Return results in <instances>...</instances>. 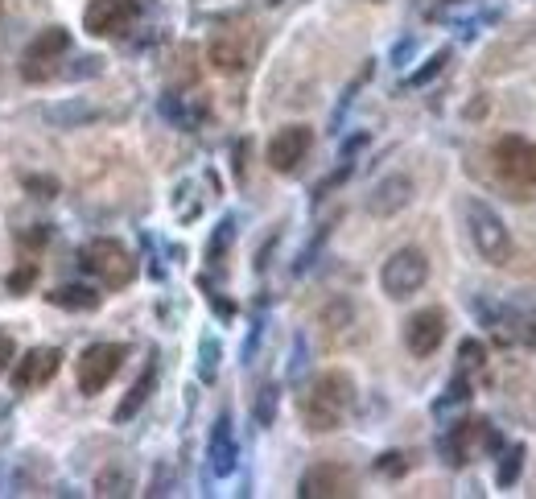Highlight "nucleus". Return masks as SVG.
<instances>
[{"label": "nucleus", "mask_w": 536, "mask_h": 499, "mask_svg": "<svg viewBox=\"0 0 536 499\" xmlns=\"http://www.w3.org/2000/svg\"><path fill=\"white\" fill-rule=\"evenodd\" d=\"M297 495L301 499H347V495H359V479L347 462H314L301 475Z\"/></svg>", "instance_id": "obj_12"}, {"label": "nucleus", "mask_w": 536, "mask_h": 499, "mask_svg": "<svg viewBox=\"0 0 536 499\" xmlns=\"http://www.w3.org/2000/svg\"><path fill=\"white\" fill-rule=\"evenodd\" d=\"M413 194H417L413 178L388 174V178H380V182L372 186V194H367V211H372L376 219H392V215H400V211L413 203Z\"/></svg>", "instance_id": "obj_16"}, {"label": "nucleus", "mask_w": 536, "mask_h": 499, "mask_svg": "<svg viewBox=\"0 0 536 499\" xmlns=\"http://www.w3.org/2000/svg\"><path fill=\"white\" fill-rule=\"evenodd\" d=\"M524 458H528L524 442L508 446L504 454H499V471H495V483H499V487H516V483H520V475H524Z\"/></svg>", "instance_id": "obj_21"}, {"label": "nucleus", "mask_w": 536, "mask_h": 499, "mask_svg": "<svg viewBox=\"0 0 536 499\" xmlns=\"http://www.w3.org/2000/svg\"><path fill=\"white\" fill-rule=\"evenodd\" d=\"M66 50H71V33H66L62 25L42 29L21 54V79L25 83H50L58 75V62H62Z\"/></svg>", "instance_id": "obj_7"}, {"label": "nucleus", "mask_w": 536, "mask_h": 499, "mask_svg": "<svg viewBox=\"0 0 536 499\" xmlns=\"http://www.w3.org/2000/svg\"><path fill=\"white\" fill-rule=\"evenodd\" d=\"M462 215H466V236H471L475 252L487 264H508L512 260V236H508V227H504V219H499L483 203V198H466Z\"/></svg>", "instance_id": "obj_4"}, {"label": "nucleus", "mask_w": 536, "mask_h": 499, "mask_svg": "<svg viewBox=\"0 0 536 499\" xmlns=\"http://www.w3.org/2000/svg\"><path fill=\"white\" fill-rule=\"evenodd\" d=\"M153 388H157V368H153V363H149V368L137 376V384H132L128 392H124V401L116 405V413H112V421L116 425H128L132 417H137L145 405H149V396H153Z\"/></svg>", "instance_id": "obj_19"}, {"label": "nucleus", "mask_w": 536, "mask_h": 499, "mask_svg": "<svg viewBox=\"0 0 536 499\" xmlns=\"http://www.w3.org/2000/svg\"><path fill=\"white\" fill-rule=\"evenodd\" d=\"M355 405V380L347 372H322L306 384V392L297 396L301 425L310 434H334Z\"/></svg>", "instance_id": "obj_1"}, {"label": "nucleus", "mask_w": 536, "mask_h": 499, "mask_svg": "<svg viewBox=\"0 0 536 499\" xmlns=\"http://www.w3.org/2000/svg\"><path fill=\"white\" fill-rule=\"evenodd\" d=\"M466 401H471V384H466V376L458 372V376L450 380L446 396H438V401H433V417H438V421H450L454 413L466 409Z\"/></svg>", "instance_id": "obj_20"}, {"label": "nucleus", "mask_w": 536, "mask_h": 499, "mask_svg": "<svg viewBox=\"0 0 536 499\" xmlns=\"http://www.w3.org/2000/svg\"><path fill=\"white\" fill-rule=\"evenodd\" d=\"M141 13V0H91L83 9V29L91 38H124L128 29H137Z\"/></svg>", "instance_id": "obj_10"}, {"label": "nucleus", "mask_w": 536, "mask_h": 499, "mask_svg": "<svg viewBox=\"0 0 536 499\" xmlns=\"http://www.w3.org/2000/svg\"><path fill=\"white\" fill-rule=\"evenodd\" d=\"M231 240H236V223L223 219V223H219V231L211 236V244H207V260H211V264H219V260H223V252L231 248Z\"/></svg>", "instance_id": "obj_25"}, {"label": "nucleus", "mask_w": 536, "mask_h": 499, "mask_svg": "<svg viewBox=\"0 0 536 499\" xmlns=\"http://www.w3.org/2000/svg\"><path fill=\"white\" fill-rule=\"evenodd\" d=\"M475 314L499 343L536 347V306H528V302H487V297H475Z\"/></svg>", "instance_id": "obj_3"}, {"label": "nucleus", "mask_w": 536, "mask_h": 499, "mask_svg": "<svg viewBox=\"0 0 536 499\" xmlns=\"http://www.w3.org/2000/svg\"><path fill=\"white\" fill-rule=\"evenodd\" d=\"M277 384H264L260 388V396H256V425H273V417H277Z\"/></svg>", "instance_id": "obj_26"}, {"label": "nucleus", "mask_w": 536, "mask_h": 499, "mask_svg": "<svg viewBox=\"0 0 536 499\" xmlns=\"http://www.w3.org/2000/svg\"><path fill=\"white\" fill-rule=\"evenodd\" d=\"M25 190L33 198H54L58 194V178H25Z\"/></svg>", "instance_id": "obj_31"}, {"label": "nucleus", "mask_w": 536, "mask_h": 499, "mask_svg": "<svg viewBox=\"0 0 536 499\" xmlns=\"http://www.w3.org/2000/svg\"><path fill=\"white\" fill-rule=\"evenodd\" d=\"M475 450H483V454H495V450H504V438H499V429L491 425V421H454V429L442 438V454H446V462L450 467H466L471 462V454Z\"/></svg>", "instance_id": "obj_9"}, {"label": "nucleus", "mask_w": 536, "mask_h": 499, "mask_svg": "<svg viewBox=\"0 0 536 499\" xmlns=\"http://www.w3.org/2000/svg\"><path fill=\"white\" fill-rule=\"evenodd\" d=\"M62 368V351L58 347H29L17 368H13V392H33V388H46Z\"/></svg>", "instance_id": "obj_14"}, {"label": "nucleus", "mask_w": 536, "mask_h": 499, "mask_svg": "<svg viewBox=\"0 0 536 499\" xmlns=\"http://www.w3.org/2000/svg\"><path fill=\"white\" fill-rule=\"evenodd\" d=\"M124 359H128V343H91L79 355V368H75L79 392L83 396H99L116 380V372L124 368Z\"/></svg>", "instance_id": "obj_8"}, {"label": "nucleus", "mask_w": 536, "mask_h": 499, "mask_svg": "<svg viewBox=\"0 0 536 499\" xmlns=\"http://www.w3.org/2000/svg\"><path fill=\"white\" fill-rule=\"evenodd\" d=\"M33 281H38V264H21V269H13L9 273V293H29L33 289Z\"/></svg>", "instance_id": "obj_28"}, {"label": "nucleus", "mask_w": 536, "mask_h": 499, "mask_svg": "<svg viewBox=\"0 0 536 499\" xmlns=\"http://www.w3.org/2000/svg\"><path fill=\"white\" fill-rule=\"evenodd\" d=\"M409 471V458L400 454V450H388V454H380L376 458V475H388V479H400Z\"/></svg>", "instance_id": "obj_27"}, {"label": "nucleus", "mask_w": 536, "mask_h": 499, "mask_svg": "<svg viewBox=\"0 0 536 499\" xmlns=\"http://www.w3.org/2000/svg\"><path fill=\"white\" fill-rule=\"evenodd\" d=\"M46 302L58 306V310H71V314H91L99 310V302H104V293H99L95 285H58L46 293Z\"/></svg>", "instance_id": "obj_18"}, {"label": "nucleus", "mask_w": 536, "mask_h": 499, "mask_svg": "<svg viewBox=\"0 0 536 499\" xmlns=\"http://www.w3.org/2000/svg\"><path fill=\"white\" fill-rule=\"evenodd\" d=\"M17 359V343H13V335L9 330H0V376L9 372V363Z\"/></svg>", "instance_id": "obj_32"}, {"label": "nucleus", "mask_w": 536, "mask_h": 499, "mask_svg": "<svg viewBox=\"0 0 536 499\" xmlns=\"http://www.w3.org/2000/svg\"><path fill=\"white\" fill-rule=\"evenodd\" d=\"M207 458H211V475L215 479H227L236 471V458H240V446H236V429H231V413H223L211 429V446H207Z\"/></svg>", "instance_id": "obj_17"}, {"label": "nucleus", "mask_w": 536, "mask_h": 499, "mask_svg": "<svg viewBox=\"0 0 536 499\" xmlns=\"http://www.w3.org/2000/svg\"><path fill=\"white\" fill-rule=\"evenodd\" d=\"M132 491V467L112 462V467L95 479V495H128Z\"/></svg>", "instance_id": "obj_23"}, {"label": "nucleus", "mask_w": 536, "mask_h": 499, "mask_svg": "<svg viewBox=\"0 0 536 499\" xmlns=\"http://www.w3.org/2000/svg\"><path fill=\"white\" fill-rule=\"evenodd\" d=\"M425 281H429V256L421 248H396L380 269V285L392 302H405V297L421 293Z\"/></svg>", "instance_id": "obj_6"}, {"label": "nucleus", "mask_w": 536, "mask_h": 499, "mask_svg": "<svg viewBox=\"0 0 536 499\" xmlns=\"http://www.w3.org/2000/svg\"><path fill=\"white\" fill-rule=\"evenodd\" d=\"M446 62H450V50H438V54H433V58H429V62L421 66V71H417V75H413L409 83H413V87H425V83H429L433 75H438V71H442V66H446Z\"/></svg>", "instance_id": "obj_30"}, {"label": "nucleus", "mask_w": 536, "mask_h": 499, "mask_svg": "<svg viewBox=\"0 0 536 499\" xmlns=\"http://www.w3.org/2000/svg\"><path fill=\"white\" fill-rule=\"evenodd\" d=\"M244 157H248V141L236 145V178H240V182H244Z\"/></svg>", "instance_id": "obj_33"}, {"label": "nucleus", "mask_w": 536, "mask_h": 499, "mask_svg": "<svg viewBox=\"0 0 536 499\" xmlns=\"http://www.w3.org/2000/svg\"><path fill=\"white\" fill-rule=\"evenodd\" d=\"M442 339H446V310H438V306H425L405 322V347L417 359H429L442 347Z\"/></svg>", "instance_id": "obj_15"}, {"label": "nucleus", "mask_w": 536, "mask_h": 499, "mask_svg": "<svg viewBox=\"0 0 536 499\" xmlns=\"http://www.w3.org/2000/svg\"><path fill=\"white\" fill-rule=\"evenodd\" d=\"M79 264L99 277L108 289H124L132 285V277H137V256H132L120 240H91L83 252H79Z\"/></svg>", "instance_id": "obj_5"}, {"label": "nucleus", "mask_w": 536, "mask_h": 499, "mask_svg": "<svg viewBox=\"0 0 536 499\" xmlns=\"http://www.w3.org/2000/svg\"><path fill=\"white\" fill-rule=\"evenodd\" d=\"M95 116H99V112H95L91 104H83V99H71V104H54V108H46V120L58 124V128H75V124L95 120Z\"/></svg>", "instance_id": "obj_22"}, {"label": "nucleus", "mask_w": 536, "mask_h": 499, "mask_svg": "<svg viewBox=\"0 0 536 499\" xmlns=\"http://www.w3.org/2000/svg\"><path fill=\"white\" fill-rule=\"evenodd\" d=\"M207 58L219 75H240L252 66L256 58V33L244 29V25H231V29H219L211 46H207Z\"/></svg>", "instance_id": "obj_11"}, {"label": "nucleus", "mask_w": 536, "mask_h": 499, "mask_svg": "<svg viewBox=\"0 0 536 499\" xmlns=\"http://www.w3.org/2000/svg\"><path fill=\"white\" fill-rule=\"evenodd\" d=\"M458 355H462V363H458V372L466 376V372H475V368H483V347L475 343V339H466L462 347H458Z\"/></svg>", "instance_id": "obj_29"}, {"label": "nucleus", "mask_w": 536, "mask_h": 499, "mask_svg": "<svg viewBox=\"0 0 536 499\" xmlns=\"http://www.w3.org/2000/svg\"><path fill=\"white\" fill-rule=\"evenodd\" d=\"M491 170H495V182L512 198H536V145L532 141L516 137V132L499 137L491 149Z\"/></svg>", "instance_id": "obj_2"}, {"label": "nucleus", "mask_w": 536, "mask_h": 499, "mask_svg": "<svg viewBox=\"0 0 536 499\" xmlns=\"http://www.w3.org/2000/svg\"><path fill=\"white\" fill-rule=\"evenodd\" d=\"M310 149H314V128L310 124H289V128H281L273 141H268V165H273L277 174H293L301 161L310 157Z\"/></svg>", "instance_id": "obj_13"}, {"label": "nucleus", "mask_w": 536, "mask_h": 499, "mask_svg": "<svg viewBox=\"0 0 536 499\" xmlns=\"http://www.w3.org/2000/svg\"><path fill=\"white\" fill-rule=\"evenodd\" d=\"M219 359H223V347H219V339H203L198 343V380L203 384H215V376H219Z\"/></svg>", "instance_id": "obj_24"}]
</instances>
